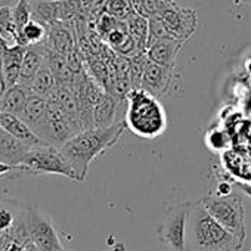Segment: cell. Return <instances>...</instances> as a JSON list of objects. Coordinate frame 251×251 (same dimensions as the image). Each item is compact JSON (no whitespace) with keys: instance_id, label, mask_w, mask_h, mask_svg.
<instances>
[{"instance_id":"cell-1","label":"cell","mask_w":251,"mask_h":251,"mask_svg":"<svg viewBox=\"0 0 251 251\" xmlns=\"http://www.w3.org/2000/svg\"><path fill=\"white\" fill-rule=\"evenodd\" d=\"M126 129V121H115L105 129L83 130L61 147L62 154L77 176V182L86 180L90 163L103 151L114 147Z\"/></svg>"},{"instance_id":"cell-2","label":"cell","mask_w":251,"mask_h":251,"mask_svg":"<svg viewBox=\"0 0 251 251\" xmlns=\"http://www.w3.org/2000/svg\"><path fill=\"white\" fill-rule=\"evenodd\" d=\"M244 242L227 232L204 208L201 200L191 202L185 251H239Z\"/></svg>"},{"instance_id":"cell-3","label":"cell","mask_w":251,"mask_h":251,"mask_svg":"<svg viewBox=\"0 0 251 251\" xmlns=\"http://www.w3.org/2000/svg\"><path fill=\"white\" fill-rule=\"evenodd\" d=\"M126 126L135 135L147 139L163 135L167 129V114L155 96L144 89H133L127 96Z\"/></svg>"},{"instance_id":"cell-4","label":"cell","mask_w":251,"mask_h":251,"mask_svg":"<svg viewBox=\"0 0 251 251\" xmlns=\"http://www.w3.org/2000/svg\"><path fill=\"white\" fill-rule=\"evenodd\" d=\"M18 167L21 169L24 176L40 177L56 175L77 182V176L59 147L43 145L31 148Z\"/></svg>"},{"instance_id":"cell-5","label":"cell","mask_w":251,"mask_h":251,"mask_svg":"<svg viewBox=\"0 0 251 251\" xmlns=\"http://www.w3.org/2000/svg\"><path fill=\"white\" fill-rule=\"evenodd\" d=\"M201 202L217 223H220L227 232H230L242 242H245L247 238V230L244 223L245 210L238 195L229 194L220 197L217 194H210L204 197Z\"/></svg>"},{"instance_id":"cell-6","label":"cell","mask_w":251,"mask_h":251,"mask_svg":"<svg viewBox=\"0 0 251 251\" xmlns=\"http://www.w3.org/2000/svg\"><path fill=\"white\" fill-rule=\"evenodd\" d=\"M24 222L31 242L39 248V251H59L64 248L55 223L39 207L25 205Z\"/></svg>"},{"instance_id":"cell-7","label":"cell","mask_w":251,"mask_h":251,"mask_svg":"<svg viewBox=\"0 0 251 251\" xmlns=\"http://www.w3.org/2000/svg\"><path fill=\"white\" fill-rule=\"evenodd\" d=\"M163 21L170 34L185 43L197 30V14L191 8L179 5L176 0H161V6L155 15Z\"/></svg>"},{"instance_id":"cell-8","label":"cell","mask_w":251,"mask_h":251,"mask_svg":"<svg viewBox=\"0 0 251 251\" xmlns=\"http://www.w3.org/2000/svg\"><path fill=\"white\" fill-rule=\"evenodd\" d=\"M191 208V201L173 205L164 216V220L157 229L158 239L170 248V251H185L186 223Z\"/></svg>"},{"instance_id":"cell-9","label":"cell","mask_w":251,"mask_h":251,"mask_svg":"<svg viewBox=\"0 0 251 251\" xmlns=\"http://www.w3.org/2000/svg\"><path fill=\"white\" fill-rule=\"evenodd\" d=\"M173 80V70L157 65L148 59L145 68H144V75H142V89L151 93L152 96H164L172 84Z\"/></svg>"},{"instance_id":"cell-10","label":"cell","mask_w":251,"mask_h":251,"mask_svg":"<svg viewBox=\"0 0 251 251\" xmlns=\"http://www.w3.org/2000/svg\"><path fill=\"white\" fill-rule=\"evenodd\" d=\"M0 129L27 145L28 148H37L43 145H49L45 141H42L28 126L17 115L6 114V112H0Z\"/></svg>"},{"instance_id":"cell-11","label":"cell","mask_w":251,"mask_h":251,"mask_svg":"<svg viewBox=\"0 0 251 251\" xmlns=\"http://www.w3.org/2000/svg\"><path fill=\"white\" fill-rule=\"evenodd\" d=\"M46 48L62 55L68 56L75 48H77V39L74 28L64 24V23H56L49 27L48 30V39L45 42Z\"/></svg>"},{"instance_id":"cell-12","label":"cell","mask_w":251,"mask_h":251,"mask_svg":"<svg viewBox=\"0 0 251 251\" xmlns=\"http://www.w3.org/2000/svg\"><path fill=\"white\" fill-rule=\"evenodd\" d=\"M182 46H183V43L179 40L157 42L147 48V56L151 62L173 70L175 64H176V58H177Z\"/></svg>"},{"instance_id":"cell-13","label":"cell","mask_w":251,"mask_h":251,"mask_svg":"<svg viewBox=\"0 0 251 251\" xmlns=\"http://www.w3.org/2000/svg\"><path fill=\"white\" fill-rule=\"evenodd\" d=\"M25 205H21L20 201L0 197V239L14 233L17 225L23 219Z\"/></svg>"},{"instance_id":"cell-14","label":"cell","mask_w":251,"mask_h":251,"mask_svg":"<svg viewBox=\"0 0 251 251\" xmlns=\"http://www.w3.org/2000/svg\"><path fill=\"white\" fill-rule=\"evenodd\" d=\"M31 148L6 133L5 130L0 129V161H3L12 167L21 166L23 160L25 158L27 152Z\"/></svg>"},{"instance_id":"cell-15","label":"cell","mask_w":251,"mask_h":251,"mask_svg":"<svg viewBox=\"0 0 251 251\" xmlns=\"http://www.w3.org/2000/svg\"><path fill=\"white\" fill-rule=\"evenodd\" d=\"M43 64H45V49H43V45L27 48V53H25L23 65H21V74H20L18 86H23V87L28 89L30 84L33 83L36 74L43 67Z\"/></svg>"},{"instance_id":"cell-16","label":"cell","mask_w":251,"mask_h":251,"mask_svg":"<svg viewBox=\"0 0 251 251\" xmlns=\"http://www.w3.org/2000/svg\"><path fill=\"white\" fill-rule=\"evenodd\" d=\"M46 112H48V100H46V98L31 93L28 100H27L25 109H24V112H23V115L20 118L36 133L37 129L40 127L42 123L46 118Z\"/></svg>"},{"instance_id":"cell-17","label":"cell","mask_w":251,"mask_h":251,"mask_svg":"<svg viewBox=\"0 0 251 251\" xmlns=\"http://www.w3.org/2000/svg\"><path fill=\"white\" fill-rule=\"evenodd\" d=\"M30 95H31V92L23 86H14V87L8 89L2 98V102H0V112H6V114L21 117L25 109Z\"/></svg>"},{"instance_id":"cell-18","label":"cell","mask_w":251,"mask_h":251,"mask_svg":"<svg viewBox=\"0 0 251 251\" xmlns=\"http://www.w3.org/2000/svg\"><path fill=\"white\" fill-rule=\"evenodd\" d=\"M43 49H45V61L48 64V67L50 68L56 84L58 86H70L74 80V74L71 73L68 62H67V56H62L50 49L46 48V45L43 43Z\"/></svg>"},{"instance_id":"cell-19","label":"cell","mask_w":251,"mask_h":251,"mask_svg":"<svg viewBox=\"0 0 251 251\" xmlns=\"http://www.w3.org/2000/svg\"><path fill=\"white\" fill-rule=\"evenodd\" d=\"M31 17L48 28L59 23V0H30Z\"/></svg>"},{"instance_id":"cell-20","label":"cell","mask_w":251,"mask_h":251,"mask_svg":"<svg viewBox=\"0 0 251 251\" xmlns=\"http://www.w3.org/2000/svg\"><path fill=\"white\" fill-rule=\"evenodd\" d=\"M115 106H117V100L106 92L102 96V99L96 103L95 111H93L95 129H105L115 123L114 121Z\"/></svg>"},{"instance_id":"cell-21","label":"cell","mask_w":251,"mask_h":251,"mask_svg":"<svg viewBox=\"0 0 251 251\" xmlns=\"http://www.w3.org/2000/svg\"><path fill=\"white\" fill-rule=\"evenodd\" d=\"M126 25H127V31H129L132 40L135 42L138 50L139 52H147L148 31H150L148 18H145V17H142L139 14H135L127 21H126Z\"/></svg>"},{"instance_id":"cell-22","label":"cell","mask_w":251,"mask_h":251,"mask_svg":"<svg viewBox=\"0 0 251 251\" xmlns=\"http://www.w3.org/2000/svg\"><path fill=\"white\" fill-rule=\"evenodd\" d=\"M56 80L50 71V68L48 67L46 61L43 64V67L40 68V71L36 74L33 83L30 84L28 90L34 95H39V96H43V98H48L55 89H56Z\"/></svg>"},{"instance_id":"cell-23","label":"cell","mask_w":251,"mask_h":251,"mask_svg":"<svg viewBox=\"0 0 251 251\" xmlns=\"http://www.w3.org/2000/svg\"><path fill=\"white\" fill-rule=\"evenodd\" d=\"M48 27L31 20L23 30H21V45L23 46H39L43 45L48 39Z\"/></svg>"},{"instance_id":"cell-24","label":"cell","mask_w":251,"mask_h":251,"mask_svg":"<svg viewBox=\"0 0 251 251\" xmlns=\"http://www.w3.org/2000/svg\"><path fill=\"white\" fill-rule=\"evenodd\" d=\"M105 14L114 17L118 21H127L136 12L130 0H106Z\"/></svg>"},{"instance_id":"cell-25","label":"cell","mask_w":251,"mask_h":251,"mask_svg":"<svg viewBox=\"0 0 251 251\" xmlns=\"http://www.w3.org/2000/svg\"><path fill=\"white\" fill-rule=\"evenodd\" d=\"M148 25H150V31H148V46L157 42H164V40H176L170 31L167 30V27L163 24V21L157 17H152L148 20ZM147 46V48H148Z\"/></svg>"},{"instance_id":"cell-26","label":"cell","mask_w":251,"mask_h":251,"mask_svg":"<svg viewBox=\"0 0 251 251\" xmlns=\"http://www.w3.org/2000/svg\"><path fill=\"white\" fill-rule=\"evenodd\" d=\"M33 20L31 17V8H30V0H18L14 6V21L17 28L20 30V36H21V30Z\"/></svg>"},{"instance_id":"cell-27","label":"cell","mask_w":251,"mask_h":251,"mask_svg":"<svg viewBox=\"0 0 251 251\" xmlns=\"http://www.w3.org/2000/svg\"><path fill=\"white\" fill-rule=\"evenodd\" d=\"M130 2L133 5L135 12L148 20L155 17L161 6V0H130Z\"/></svg>"},{"instance_id":"cell-28","label":"cell","mask_w":251,"mask_h":251,"mask_svg":"<svg viewBox=\"0 0 251 251\" xmlns=\"http://www.w3.org/2000/svg\"><path fill=\"white\" fill-rule=\"evenodd\" d=\"M14 6L0 8V31L15 24V21H14Z\"/></svg>"},{"instance_id":"cell-29","label":"cell","mask_w":251,"mask_h":251,"mask_svg":"<svg viewBox=\"0 0 251 251\" xmlns=\"http://www.w3.org/2000/svg\"><path fill=\"white\" fill-rule=\"evenodd\" d=\"M24 176L20 167H12L3 161H0V180L2 179H18Z\"/></svg>"},{"instance_id":"cell-30","label":"cell","mask_w":251,"mask_h":251,"mask_svg":"<svg viewBox=\"0 0 251 251\" xmlns=\"http://www.w3.org/2000/svg\"><path fill=\"white\" fill-rule=\"evenodd\" d=\"M27 251H39V248H37V247L30 241V242L27 244Z\"/></svg>"},{"instance_id":"cell-31","label":"cell","mask_w":251,"mask_h":251,"mask_svg":"<svg viewBox=\"0 0 251 251\" xmlns=\"http://www.w3.org/2000/svg\"><path fill=\"white\" fill-rule=\"evenodd\" d=\"M126 250V247H124V244H117L112 250H109V251H124Z\"/></svg>"},{"instance_id":"cell-32","label":"cell","mask_w":251,"mask_h":251,"mask_svg":"<svg viewBox=\"0 0 251 251\" xmlns=\"http://www.w3.org/2000/svg\"><path fill=\"white\" fill-rule=\"evenodd\" d=\"M241 2H244V3H247V5L251 6V0H241Z\"/></svg>"},{"instance_id":"cell-33","label":"cell","mask_w":251,"mask_h":251,"mask_svg":"<svg viewBox=\"0 0 251 251\" xmlns=\"http://www.w3.org/2000/svg\"><path fill=\"white\" fill-rule=\"evenodd\" d=\"M59 251H73V250H68L67 247H64V248H62V250H59Z\"/></svg>"},{"instance_id":"cell-34","label":"cell","mask_w":251,"mask_h":251,"mask_svg":"<svg viewBox=\"0 0 251 251\" xmlns=\"http://www.w3.org/2000/svg\"><path fill=\"white\" fill-rule=\"evenodd\" d=\"M124 251H127V250H124Z\"/></svg>"}]
</instances>
